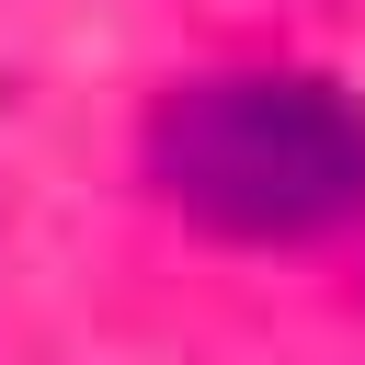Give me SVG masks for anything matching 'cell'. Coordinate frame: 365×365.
Listing matches in <instances>:
<instances>
[{
  "instance_id": "obj_1",
  "label": "cell",
  "mask_w": 365,
  "mask_h": 365,
  "mask_svg": "<svg viewBox=\"0 0 365 365\" xmlns=\"http://www.w3.org/2000/svg\"><path fill=\"white\" fill-rule=\"evenodd\" d=\"M148 171L217 240H319L365 205V103L308 68H228L160 103Z\"/></svg>"
}]
</instances>
